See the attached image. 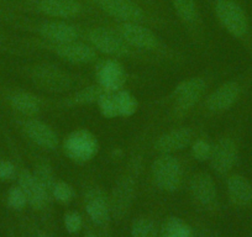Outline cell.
Segmentation results:
<instances>
[{
	"label": "cell",
	"mask_w": 252,
	"mask_h": 237,
	"mask_svg": "<svg viewBox=\"0 0 252 237\" xmlns=\"http://www.w3.org/2000/svg\"><path fill=\"white\" fill-rule=\"evenodd\" d=\"M82 224V217L78 212L76 211H69L64 215V226H66L67 231L71 232V234H76L81 230Z\"/></svg>",
	"instance_id": "d6a6232c"
},
{
	"label": "cell",
	"mask_w": 252,
	"mask_h": 237,
	"mask_svg": "<svg viewBox=\"0 0 252 237\" xmlns=\"http://www.w3.org/2000/svg\"><path fill=\"white\" fill-rule=\"evenodd\" d=\"M190 192L193 197L204 207H213L217 202V187L212 177L205 172L194 174L190 179Z\"/></svg>",
	"instance_id": "d6986e66"
},
{
	"label": "cell",
	"mask_w": 252,
	"mask_h": 237,
	"mask_svg": "<svg viewBox=\"0 0 252 237\" xmlns=\"http://www.w3.org/2000/svg\"><path fill=\"white\" fill-rule=\"evenodd\" d=\"M162 237H192V229L179 217H169L162 226Z\"/></svg>",
	"instance_id": "d4e9b609"
},
{
	"label": "cell",
	"mask_w": 252,
	"mask_h": 237,
	"mask_svg": "<svg viewBox=\"0 0 252 237\" xmlns=\"http://www.w3.org/2000/svg\"><path fill=\"white\" fill-rule=\"evenodd\" d=\"M115 101L118 106L119 116L129 118L132 116L137 110V100L130 91L127 90H118L115 91Z\"/></svg>",
	"instance_id": "484cf974"
},
{
	"label": "cell",
	"mask_w": 252,
	"mask_h": 237,
	"mask_svg": "<svg viewBox=\"0 0 252 237\" xmlns=\"http://www.w3.org/2000/svg\"><path fill=\"white\" fill-rule=\"evenodd\" d=\"M100 10L121 23H140L145 13L132 0H89Z\"/></svg>",
	"instance_id": "52a82bcc"
},
{
	"label": "cell",
	"mask_w": 252,
	"mask_h": 237,
	"mask_svg": "<svg viewBox=\"0 0 252 237\" xmlns=\"http://www.w3.org/2000/svg\"><path fill=\"white\" fill-rule=\"evenodd\" d=\"M89 41L96 51L113 57H127L131 55V47L124 38L118 32L106 28H94L91 30Z\"/></svg>",
	"instance_id": "8992f818"
},
{
	"label": "cell",
	"mask_w": 252,
	"mask_h": 237,
	"mask_svg": "<svg viewBox=\"0 0 252 237\" xmlns=\"http://www.w3.org/2000/svg\"><path fill=\"white\" fill-rule=\"evenodd\" d=\"M16 176V168L8 159L0 161V180H10Z\"/></svg>",
	"instance_id": "836d02e7"
},
{
	"label": "cell",
	"mask_w": 252,
	"mask_h": 237,
	"mask_svg": "<svg viewBox=\"0 0 252 237\" xmlns=\"http://www.w3.org/2000/svg\"><path fill=\"white\" fill-rule=\"evenodd\" d=\"M193 139V134L188 127L174 129L161 135L155 142V149L161 153H173L186 148Z\"/></svg>",
	"instance_id": "ac0fdd59"
},
{
	"label": "cell",
	"mask_w": 252,
	"mask_h": 237,
	"mask_svg": "<svg viewBox=\"0 0 252 237\" xmlns=\"http://www.w3.org/2000/svg\"><path fill=\"white\" fill-rule=\"evenodd\" d=\"M0 1H6V0H0Z\"/></svg>",
	"instance_id": "8d00e7d4"
},
{
	"label": "cell",
	"mask_w": 252,
	"mask_h": 237,
	"mask_svg": "<svg viewBox=\"0 0 252 237\" xmlns=\"http://www.w3.org/2000/svg\"><path fill=\"white\" fill-rule=\"evenodd\" d=\"M33 176L36 177V179L38 180V183L41 184V187L43 188V190L46 192V194L48 195V198L51 199L53 193V188L56 185V179L55 174H53L52 168H51L50 164L47 162H40V163L36 166L35 172H33Z\"/></svg>",
	"instance_id": "cb8c5ba5"
},
{
	"label": "cell",
	"mask_w": 252,
	"mask_h": 237,
	"mask_svg": "<svg viewBox=\"0 0 252 237\" xmlns=\"http://www.w3.org/2000/svg\"><path fill=\"white\" fill-rule=\"evenodd\" d=\"M87 214L92 219V221L96 225L108 224L110 219V202L105 193L99 188H92L86 193L84 197Z\"/></svg>",
	"instance_id": "4fadbf2b"
},
{
	"label": "cell",
	"mask_w": 252,
	"mask_h": 237,
	"mask_svg": "<svg viewBox=\"0 0 252 237\" xmlns=\"http://www.w3.org/2000/svg\"><path fill=\"white\" fill-rule=\"evenodd\" d=\"M9 104L16 113L32 118L40 113L41 104L36 95L29 91H15L9 96Z\"/></svg>",
	"instance_id": "7402d4cb"
},
{
	"label": "cell",
	"mask_w": 252,
	"mask_h": 237,
	"mask_svg": "<svg viewBox=\"0 0 252 237\" xmlns=\"http://www.w3.org/2000/svg\"><path fill=\"white\" fill-rule=\"evenodd\" d=\"M18 178L19 187L25 193L28 204H30L33 209L42 210L47 205L50 198L46 194L43 188L41 187L38 180L36 179V177L33 176V173L29 172L28 169H21L19 172Z\"/></svg>",
	"instance_id": "9a60e30c"
},
{
	"label": "cell",
	"mask_w": 252,
	"mask_h": 237,
	"mask_svg": "<svg viewBox=\"0 0 252 237\" xmlns=\"http://www.w3.org/2000/svg\"><path fill=\"white\" fill-rule=\"evenodd\" d=\"M215 14L222 28L234 37H244L249 31L246 14L234 0H218L215 4Z\"/></svg>",
	"instance_id": "5b68a950"
},
{
	"label": "cell",
	"mask_w": 252,
	"mask_h": 237,
	"mask_svg": "<svg viewBox=\"0 0 252 237\" xmlns=\"http://www.w3.org/2000/svg\"><path fill=\"white\" fill-rule=\"evenodd\" d=\"M104 89L100 86H91L87 88L81 89L79 91L74 93L71 98L68 99L67 104L71 106L77 105H88V104L98 103L99 98L104 93Z\"/></svg>",
	"instance_id": "603a6c76"
},
{
	"label": "cell",
	"mask_w": 252,
	"mask_h": 237,
	"mask_svg": "<svg viewBox=\"0 0 252 237\" xmlns=\"http://www.w3.org/2000/svg\"><path fill=\"white\" fill-rule=\"evenodd\" d=\"M118 33L130 47L155 51L159 47V40L150 29L140 23H121Z\"/></svg>",
	"instance_id": "ba28073f"
},
{
	"label": "cell",
	"mask_w": 252,
	"mask_h": 237,
	"mask_svg": "<svg viewBox=\"0 0 252 237\" xmlns=\"http://www.w3.org/2000/svg\"><path fill=\"white\" fill-rule=\"evenodd\" d=\"M74 197V190L68 183L66 182H57L55 188H53L52 198H55L61 204H68L72 202Z\"/></svg>",
	"instance_id": "f546056e"
},
{
	"label": "cell",
	"mask_w": 252,
	"mask_h": 237,
	"mask_svg": "<svg viewBox=\"0 0 252 237\" xmlns=\"http://www.w3.org/2000/svg\"><path fill=\"white\" fill-rule=\"evenodd\" d=\"M152 179L155 184L164 192H174L182 184V164L171 153H162L155 159L151 167Z\"/></svg>",
	"instance_id": "7a4b0ae2"
},
{
	"label": "cell",
	"mask_w": 252,
	"mask_h": 237,
	"mask_svg": "<svg viewBox=\"0 0 252 237\" xmlns=\"http://www.w3.org/2000/svg\"><path fill=\"white\" fill-rule=\"evenodd\" d=\"M131 235L132 237H157V230L151 220L141 217L132 224Z\"/></svg>",
	"instance_id": "f1b7e54d"
},
{
	"label": "cell",
	"mask_w": 252,
	"mask_h": 237,
	"mask_svg": "<svg viewBox=\"0 0 252 237\" xmlns=\"http://www.w3.org/2000/svg\"><path fill=\"white\" fill-rule=\"evenodd\" d=\"M213 146L205 140L199 139L192 145V156L193 158L197 159V161L204 162L208 161L212 156Z\"/></svg>",
	"instance_id": "1f68e13d"
},
{
	"label": "cell",
	"mask_w": 252,
	"mask_h": 237,
	"mask_svg": "<svg viewBox=\"0 0 252 237\" xmlns=\"http://www.w3.org/2000/svg\"><path fill=\"white\" fill-rule=\"evenodd\" d=\"M8 204L14 210H23L28 204L25 193L23 192V189L19 185L11 187L10 190L8 192Z\"/></svg>",
	"instance_id": "4dcf8cb0"
},
{
	"label": "cell",
	"mask_w": 252,
	"mask_h": 237,
	"mask_svg": "<svg viewBox=\"0 0 252 237\" xmlns=\"http://www.w3.org/2000/svg\"><path fill=\"white\" fill-rule=\"evenodd\" d=\"M35 237H50L48 235H46L45 232H37V234L35 235Z\"/></svg>",
	"instance_id": "e575fe53"
},
{
	"label": "cell",
	"mask_w": 252,
	"mask_h": 237,
	"mask_svg": "<svg viewBox=\"0 0 252 237\" xmlns=\"http://www.w3.org/2000/svg\"><path fill=\"white\" fill-rule=\"evenodd\" d=\"M23 129L26 136L42 148L55 149L58 146V137L56 132L47 124L37 118H29L24 121Z\"/></svg>",
	"instance_id": "2e32d148"
},
{
	"label": "cell",
	"mask_w": 252,
	"mask_h": 237,
	"mask_svg": "<svg viewBox=\"0 0 252 237\" xmlns=\"http://www.w3.org/2000/svg\"><path fill=\"white\" fill-rule=\"evenodd\" d=\"M98 83L105 91L115 93L121 90L126 83V72L123 64L116 59H108L99 66L96 72Z\"/></svg>",
	"instance_id": "7c38bea8"
},
{
	"label": "cell",
	"mask_w": 252,
	"mask_h": 237,
	"mask_svg": "<svg viewBox=\"0 0 252 237\" xmlns=\"http://www.w3.org/2000/svg\"><path fill=\"white\" fill-rule=\"evenodd\" d=\"M241 88L236 82H226L215 89L207 99V108L212 113L226 111L239 100Z\"/></svg>",
	"instance_id": "5bb4252c"
},
{
	"label": "cell",
	"mask_w": 252,
	"mask_h": 237,
	"mask_svg": "<svg viewBox=\"0 0 252 237\" xmlns=\"http://www.w3.org/2000/svg\"><path fill=\"white\" fill-rule=\"evenodd\" d=\"M98 106L100 113L103 114V116L108 118H118V106H116L115 101V94L110 93V91H104L101 94V96L98 100Z\"/></svg>",
	"instance_id": "83f0119b"
},
{
	"label": "cell",
	"mask_w": 252,
	"mask_h": 237,
	"mask_svg": "<svg viewBox=\"0 0 252 237\" xmlns=\"http://www.w3.org/2000/svg\"><path fill=\"white\" fill-rule=\"evenodd\" d=\"M177 15L186 23H193L197 19L195 0H171Z\"/></svg>",
	"instance_id": "4316f807"
},
{
	"label": "cell",
	"mask_w": 252,
	"mask_h": 237,
	"mask_svg": "<svg viewBox=\"0 0 252 237\" xmlns=\"http://www.w3.org/2000/svg\"><path fill=\"white\" fill-rule=\"evenodd\" d=\"M38 32L45 40L52 43L72 42L79 37L78 29L66 21H46L40 26Z\"/></svg>",
	"instance_id": "e0dca14e"
},
{
	"label": "cell",
	"mask_w": 252,
	"mask_h": 237,
	"mask_svg": "<svg viewBox=\"0 0 252 237\" xmlns=\"http://www.w3.org/2000/svg\"><path fill=\"white\" fill-rule=\"evenodd\" d=\"M227 194L234 205L251 207L252 184L240 174H234L227 179Z\"/></svg>",
	"instance_id": "44dd1931"
},
{
	"label": "cell",
	"mask_w": 252,
	"mask_h": 237,
	"mask_svg": "<svg viewBox=\"0 0 252 237\" xmlns=\"http://www.w3.org/2000/svg\"><path fill=\"white\" fill-rule=\"evenodd\" d=\"M31 81L37 88L48 93H63L73 84V79L67 72L51 63H40L32 67Z\"/></svg>",
	"instance_id": "277c9868"
},
{
	"label": "cell",
	"mask_w": 252,
	"mask_h": 237,
	"mask_svg": "<svg viewBox=\"0 0 252 237\" xmlns=\"http://www.w3.org/2000/svg\"><path fill=\"white\" fill-rule=\"evenodd\" d=\"M99 142L88 130H76L63 142V152L76 163H87L98 154Z\"/></svg>",
	"instance_id": "3957f363"
},
{
	"label": "cell",
	"mask_w": 252,
	"mask_h": 237,
	"mask_svg": "<svg viewBox=\"0 0 252 237\" xmlns=\"http://www.w3.org/2000/svg\"><path fill=\"white\" fill-rule=\"evenodd\" d=\"M210 166L218 174H227L237 161V146L231 139H220L213 146L212 156L209 158Z\"/></svg>",
	"instance_id": "8fae6325"
},
{
	"label": "cell",
	"mask_w": 252,
	"mask_h": 237,
	"mask_svg": "<svg viewBox=\"0 0 252 237\" xmlns=\"http://www.w3.org/2000/svg\"><path fill=\"white\" fill-rule=\"evenodd\" d=\"M37 9L50 18L69 19L81 14L82 5L77 0H40Z\"/></svg>",
	"instance_id": "ffe728a7"
},
{
	"label": "cell",
	"mask_w": 252,
	"mask_h": 237,
	"mask_svg": "<svg viewBox=\"0 0 252 237\" xmlns=\"http://www.w3.org/2000/svg\"><path fill=\"white\" fill-rule=\"evenodd\" d=\"M140 168V159L137 158L135 164L126 172L116 183L110 198L111 214L116 219H123L131 207L135 195L137 182V172Z\"/></svg>",
	"instance_id": "6da1fadb"
},
{
	"label": "cell",
	"mask_w": 252,
	"mask_h": 237,
	"mask_svg": "<svg viewBox=\"0 0 252 237\" xmlns=\"http://www.w3.org/2000/svg\"><path fill=\"white\" fill-rule=\"evenodd\" d=\"M205 87V82L202 78H189L179 83L173 93L177 110L181 113L190 110L200 100Z\"/></svg>",
	"instance_id": "9c48e42d"
},
{
	"label": "cell",
	"mask_w": 252,
	"mask_h": 237,
	"mask_svg": "<svg viewBox=\"0 0 252 237\" xmlns=\"http://www.w3.org/2000/svg\"><path fill=\"white\" fill-rule=\"evenodd\" d=\"M53 52L64 61L74 64H86L96 59V50L87 43L72 41L64 43H52Z\"/></svg>",
	"instance_id": "30bf717a"
},
{
	"label": "cell",
	"mask_w": 252,
	"mask_h": 237,
	"mask_svg": "<svg viewBox=\"0 0 252 237\" xmlns=\"http://www.w3.org/2000/svg\"><path fill=\"white\" fill-rule=\"evenodd\" d=\"M86 237H99V236H96L95 234H88V235H86Z\"/></svg>",
	"instance_id": "d590c367"
}]
</instances>
